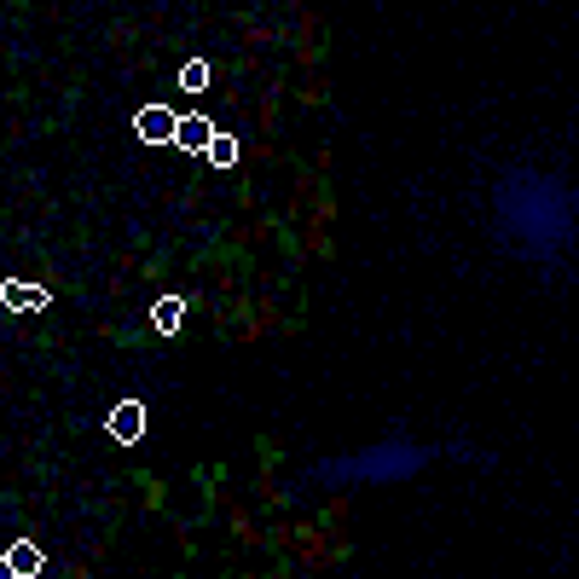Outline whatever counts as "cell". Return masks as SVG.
<instances>
[{
	"instance_id": "6da1fadb",
	"label": "cell",
	"mask_w": 579,
	"mask_h": 579,
	"mask_svg": "<svg viewBox=\"0 0 579 579\" xmlns=\"http://www.w3.org/2000/svg\"><path fill=\"white\" fill-rule=\"evenodd\" d=\"M105 429H111L116 446H139L145 441V429H151V412H145L139 400H116L111 417H105Z\"/></svg>"
},
{
	"instance_id": "7a4b0ae2",
	"label": "cell",
	"mask_w": 579,
	"mask_h": 579,
	"mask_svg": "<svg viewBox=\"0 0 579 579\" xmlns=\"http://www.w3.org/2000/svg\"><path fill=\"white\" fill-rule=\"evenodd\" d=\"M134 128L145 145H174V134H180V116L168 111V105H145V111L134 116Z\"/></svg>"
},
{
	"instance_id": "3957f363",
	"label": "cell",
	"mask_w": 579,
	"mask_h": 579,
	"mask_svg": "<svg viewBox=\"0 0 579 579\" xmlns=\"http://www.w3.org/2000/svg\"><path fill=\"white\" fill-rule=\"evenodd\" d=\"M0 302L12 307V313H41V307H47V290L29 284V278H0Z\"/></svg>"
},
{
	"instance_id": "277c9868",
	"label": "cell",
	"mask_w": 579,
	"mask_h": 579,
	"mask_svg": "<svg viewBox=\"0 0 579 579\" xmlns=\"http://www.w3.org/2000/svg\"><path fill=\"white\" fill-rule=\"evenodd\" d=\"M215 134H221V128H215L209 116H180V134H174V145H180V151H197V157H203Z\"/></svg>"
},
{
	"instance_id": "5b68a950",
	"label": "cell",
	"mask_w": 579,
	"mask_h": 579,
	"mask_svg": "<svg viewBox=\"0 0 579 579\" xmlns=\"http://www.w3.org/2000/svg\"><path fill=\"white\" fill-rule=\"evenodd\" d=\"M180 325H186V302H180V296H157V307H151V331L180 336Z\"/></svg>"
},
{
	"instance_id": "8992f818",
	"label": "cell",
	"mask_w": 579,
	"mask_h": 579,
	"mask_svg": "<svg viewBox=\"0 0 579 579\" xmlns=\"http://www.w3.org/2000/svg\"><path fill=\"white\" fill-rule=\"evenodd\" d=\"M6 568H12L18 579H35L41 574V545H35V539H18V545L6 551Z\"/></svg>"
},
{
	"instance_id": "52a82bcc",
	"label": "cell",
	"mask_w": 579,
	"mask_h": 579,
	"mask_svg": "<svg viewBox=\"0 0 579 579\" xmlns=\"http://www.w3.org/2000/svg\"><path fill=\"white\" fill-rule=\"evenodd\" d=\"M203 157H209L215 168H232V163H238V139L215 134V139H209V151H203Z\"/></svg>"
},
{
	"instance_id": "ba28073f",
	"label": "cell",
	"mask_w": 579,
	"mask_h": 579,
	"mask_svg": "<svg viewBox=\"0 0 579 579\" xmlns=\"http://www.w3.org/2000/svg\"><path fill=\"white\" fill-rule=\"evenodd\" d=\"M180 87H186V93H203V87H209V58H186V70H180Z\"/></svg>"
},
{
	"instance_id": "9c48e42d",
	"label": "cell",
	"mask_w": 579,
	"mask_h": 579,
	"mask_svg": "<svg viewBox=\"0 0 579 579\" xmlns=\"http://www.w3.org/2000/svg\"><path fill=\"white\" fill-rule=\"evenodd\" d=\"M0 579H18V574H12V568H6V556H0Z\"/></svg>"
}]
</instances>
